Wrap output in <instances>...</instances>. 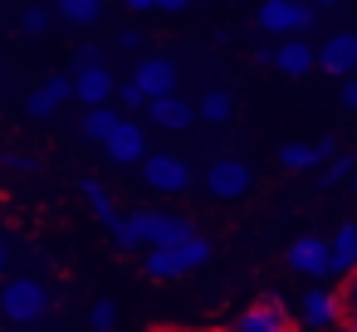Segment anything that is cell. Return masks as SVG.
<instances>
[{"label": "cell", "mask_w": 357, "mask_h": 332, "mask_svg": "<svg viewBox=\"0 0 357 332\" xmlns=\"http://www.w3.org/2000/svg\"><path fill=\"white\" fill-rule=\"evenodd\" d=\"M347 332H357V317H347Z\"/></svg>", "instance_id": "f35d334b"}, {"label": "cell", "mask_w": 357, "mask_h": 332, "mask_svg": "<svg viewBox=\"0 0 357 332\" xmlns=\"http://www.w3.org/2000/svg\"><path fill=\"white\" fill-rule=\"evenodd\" d=\"M79 196L93 205V215H98L103 225H113V220H118V205H113V196H108L98 181H89V176H84V181H79Z\"/></svg>", "instance_id": "7402d4cb"}, {"label": "cell", "mask_w": 357, "mask_h": 332, "mask_svg": "<svg viewBox=\"0 0 357 332\" xmlns=\"http://www.w3.org/2000/svg\"><path fill=\"white\" fill-rule=\"evenodd\" d=\"M196 235V225L186 220V215H162L157 210V220H152V244L147 249H176L181 239H191Z\"/></svg>", "instance_id": "e0dca14e"}, {"label": "cell", "mask_w": 357, "mask_h": 332, "mask_svg": "<svg viewBox=\"0 0 357 332\" xmlns=\"http://www.w3.org/2000/svg\"><path fill=\"white\" fill-rule=\"evenodd\" d=\"M337 108L357 113V74H352V79H337Z\"/></svg>", "instance_id": "f1b7e54d"}, {"label": "cell", "mask_w": 357, "mask_h": 332, "mask_svg": "<svg viewBox=\"0 0 357 332\" xmlns=\"http://www.w3.org/2000/svg\"><path fill=\"white\" fill-rule=\"evenodd\" d=\"M118 45H123V49H142V30H137V25H128V30L118 35Z\"/></svg>", "instance_id": "d6a6232c"}, {"label": "cell", "mask_w": 357, "mask_h": 332, "mask_svg": "<svg viewBox=\"0 0 357 332\" xmlns=\"http://www.w3.org/2000/svg\"><path fill=\"white\" fill-rule=\"evenodd\" d=\"M352 191H357V176H352Z\"/></svg>", "instance_id": "ab89813d"}, {"label": "cell", "mask_w": 357, "mask_h": 332, "mask_svg": "<svg viewBox=\"0 0 357 332\" xmlns=\"http://www.w3.org/2000/svg\"><path fill=\"white\" fill-rule=\"evenodd\" d=\"M337 303H342V313H347V317H357V269L337 283Z\"/></svg>", "instance_id": "4316f807"}, {"label": "cell", "mask_w": 357, "mask_h": 332, "mask_svg": "<svg viewBox=\"0 0 357 332\" xmlns=\"http://www.w3.org/2000/svg\"><path fill=\"white\" fill-rule=\"evenodd\" d=\"M50 25H54V15H50L45 6H25V10H20V30H25L30 40H40V35H50Z\"/></svg>", "instance_id": "cb8c5ba5"}, {"label": "cell", "mask_w": 357, "mask_h": 332, "mask_svg": "<svg viewBox=\"0 0 357 332\" xmlns=\"http://www.w3.org/2000/svg\"><path fill=\"white\" fill-rule=\"evenodd\" d=\"M118 98H123V113H147V93H142L132 79L123 84V93H118Z\"/></svg>", "instance_id": "83f0119b"}, {"label": "cell", "mask_w": 357, "mask_h": 332, "mask_svg": "<svg viewBox=\"0 0 357 332\" xmlns=\"http://www.w3.org/2000/svg\"><path fill=\"white\" fill-rule=\"evenodd\" d=\"M69 84H74V98H79L84 108H108V98L118 93V84H113V74H108L103 64L74 69V74H69Z\"/></svg>", "instance_id": "30bf717a"}, {"label": "cell", "mask_w": 357, "mask_h": 332, "mask_svg": "<svg viewBox=\"0 0 357 332\" xmlns=\"http://www.w3.org/2000/svg\"><path fill=\"white\" fill-rule=\"evenodd\" d=\"M298 327L308 332H333V327H342V303H337V288H323V283H313V288H303L298 293Z\"/></svg>", "instance_id": "277c9868"}, {"label": "cell", "mask_w": 357, "mask_h": 332, "mask_svg": "<svg viewBox=\"0 0 357 332\" xmlns=\"http://www.w3.org/2000/svg\"><path fill=\"white\" fill-rule=\"evenodd\" d=\"M342 181H352V157L337 152V157L328 161V171H323V191H328V186H342Z\"/></svg>", "instance_id": "484cf974"}, {"label": "cell", "mask_w": 357, "mask_h": 332, "mask_svg": "<svg viewBox=\"0 0 357 332\" xmlns=\"http://www.w3.org/2000/svg\"><path fill=\"white\" fill-rule=\"evenodd\" d=\"M0 274H6V239H0Z\"/></svg>", "instance_id": "8d00e7d4"}, {"label": "cell", "mask_w": 357, "mask_h": 332, "mask_svg": "<svg viewBox=\"0 0 357 332\" xmlns=\"http://www.w3.org/2000/svg\"><path fill=\"white\" fill-rule=\"evenodd\" d=\"M118 127H123V113H118V108L108 103V108H89V113H84V127H79V132H84L89 142H98V147H103V142H108V137H113Z\"/></svg>", "instance_id": "ac0fdd59"}, {"label": "cell", "mask_w": 357, "mask_h": 332, "mask_svg": "<svg viewBox=\"0 0 357 332\" xmlns=\"http://www.w3.org/2000/svg\"><path fill=\"white\" fill-rule=\"evenodd\" d=\"M0 88H6V79H0Z\"/></svg>", "instance_id": "60d3db41"}, {"label": "cell", "mask_w": 357, "mask_h": 332, "mask_svg": "<svg viewBox=\"0 0 357 332\" xmlns=\"http://www.w3.org/2000/svg\"><path fill=\"white\" fill-rule=\"evenodd\" d=\"M142 181H147V191H157V196H186V191H191V166H186L181 157H172V152H152V157L142 161Z\"/></svg>", "instance_id": "5b68a950"}, {"label": "cell", "mask_w": 357, "mask_h": 332, "mask_svg": "<svg viewBox=\"0 0 357 332\" xmlns=\"http://www.w3.org/2000/svg\"><path fill=\"white\" fill-rule=\"evenodd\" d=\"M308 6H313V10H337L342 0H308Z\"/></svg>", "instance_id": "d590c367"}, {"label": "cell", "mask_w": 357, "mask_h": 332, "mask_svg": "<svg viewBox=\"0 0 357 332\" xmlns=\"http://www.w3.org/2000/svg\"><path fill=\"white\" fill-rule=\"evenodd\" d=\"M230 113H235V103H230L225 88H211V93L196 103V118H201V122H230Z\"/></svg>", "instance_id": "44dd1931"}, {"label": "cell", "mask_w": 357, "mask_h": 332, "mask_svg": "<svg viewBox=\"0 0 357 332\" xmlns=\"http://www.w3.org/2000/svg\"><path fill=\"white\" fill-rule=\"evenodd\" d=\"M255 25L264 35H274L279 45L284 40H303L308 25H313V6L308 0H264V6L255 10Z\"/></svg>", "instance_id": "7a4b0ae2"}, {"label": "cell", "mask_w": 357, "mask_h": 332, "mask_svg": "<svg viewBox=\"0 0 357 332\" xmlns=\"http://www.w3.org/2000/svg\"><path fill=\"white\" fill-rule=\"evenodd\" d=\"M313 64H318V49H313L308 40H284V45H274V69H279L284 79H303Z\"/></svg>", "instance_id": "9a60e30c"}, {"label": "cell", "mask_w": 357, "mask_h": 332, "mask_svg": "<svg viewBox=\"0 0 357 332\" xmlns=\"http://www.w3.org/2000/svg\"><path fill=\"white\" fill-rule=\"evenodd\" d=\"M142 274L147 278H186V264L176 249H147L142 254Z\"/></svg>", "instance_id": "d6986e66"}, {"label": "cell", "mask_w": 357, "mask_h": 332, "mask_svg": "<svg viewBox=\"0 0 357 332\" xmlns=\"http://www.w3.org/2000/svg\"><path fill=\"white\" fill-rule=\"evenodd\" d=\"M69 98H74L69 74H50V79H40V84H35V93L25 98V113H30V118H54Z\"/></svg>", "instance_id": "8fae6325"}, {"label": "cell", "mask_w": 357, "mask_h": 332, "mask_svg": "<svg viewBox=\"0 0 357 332\" xmlns=\"http://www.w3.org/2000/svg\"><path fill=\"white\" fill-rule=\"evenodd\" d=\"M147 122H152V127H167V132H181V127L196 122V103H186L181 93L152 98V103H147Z\"/></svg>", "instance_id": "4fadbf2b"}, {"label": "cell", "mask_w": 357, "mask_h": 332, "mask_svg": "<svg viewBox=\"0 0 357 332\" xmlns=\"http://www.w3.org/2000/svg\"><path fill=\"white\" fill-rule=\"evenodd\" d=\"M279 327H284V322H279L264 303H255V308H245V313H240V322H235L230 332H279Z\"/></svg>", "instance_id": "603a6c76"}, {"label": "cell", "mask_w": 357, "mask_h": 332, "mask_svg": "<svg viewBox=\"0 0 357 332\" xmlns=\"http://www.w3.org/2000/svg\"><path fill=\"white\" fill-rule=\"evenodd\" d=\"M157 10L162 15H181V10H191V0H157Z\"/></svg>", "instance_id": "836d02e7"}, {"label": "cell", "mask_w": 357, "mask_h": 332, "mask_svg": "<svg viewBox=\"0 0 357 332\" xmlns=\"http://www.w3.org/2000/svg\"><path fill=\"white\" fill-rule=\"evenodd\" d=\"M103 152H108V161H118V166L147 161V157H152V152H147V127H142L137 118H123V127L103 142Z\"/></svg>", "instance_id": "ba28073f"}, {"label": "cell", "mask_w": 357, "mask_h": 332, "mask_svg": "<svg viewBox=\"0 0 357 332\" xmlns=\"http://www.w3.org/2000/svg\"><path fill=\"white\" fill-rule=\"evenodd\" d=\"M54 10L69 20V25H79V30H89L98 15H103V0H54Z\"/></svg>", "instance_id": "ffe728a7"}, {"label": "cell", "mask_w": 357, "mask_h": 332, "mask_svg": "<svg viewBox=\"0 0 357 332\" xmlns=\"http://www.w3.org/2000/svg\"><path fill=\"white\" fill-rule=\"evenodd\" d=\"M152 220H157V210H128V215H118L108 230H113V244L118 249H147L152 244Z\"/></svg>", "instance_id": "7c38bea8"}, {"label": "cell", "mask_w": 357, "mask_h": 332, "mask_svg": "<svg viewBox=\"0 0 357 332\" xmlns=\"http://www.w3.org/2000/svg\"><path fill=\"white\" fill-rule=\"evenodd\" d=\"M118 327V308L108 303V298H98L93 308H89V332H113Z\"/></svg>", "instance_id": "d4e9b609"}, {"label": "cell", "mask_w": 357, "mask_h": 332, "mask_svg": "<svg viewBox=\"0 0 357 332\" xmlns=\"http://www.w3.org/2000/svg\"><path fill=\"white\" fill-rule=\"evenodd\" d=\"M279 332H303V327H298V322H284V327H279Z\"/></svg>", "instance_id": "74e56055"}, {"label": "cell", "mask_w": 357, "mask_h": 332, "mask_svg": "<svg viewBox=\"0 0 357 332\" xmlns=\"http://www.w3.org/2000/svg\"><path fill=\"white\" fill-rule=\"evenodd\" d=\"M333 157H337V147L328 137L323 142H289V147H279V166L284 171H313V166H323Z\"/></svg>", "instance_id": "5bb4252c"}, {"label": "cell", "mask_w": 357, "mask_h": 332, "mask_svg": "<svg viewBox=\"0 0 357 332\" xmlns=\"http://www.w3.org/2000/svg\"><path fill=\"white\" fill-rule=\"evenodd\" d=\"M318 69L333 74V79H352L357 74V35L352 30H337L318 45Z\"/></svg>", "instance_id": "9c48e42d"}, {"label": "cell", "mask_w": 357, "mask_h": 332, "mask_svg": "<svg viewBox=\"0 0 357 332\" xmlns=\"http://www.w3.org/2000/svg\"><path fill=\"white\" fill-rule=\"evenodd\" d=\"M132 84L147 93V103L152 98H172L176 93V64L167 54H142L137 69H132Z\"/></svg>", "instance_id": "52a82bcc"}, {"label": "cell", "mask_w": 357, "mask_h": 332, "mask_svg": "<svg viewBox=\"0 0 357 332\" xmlns=\"http://www.w3.org/2000/svg\"><path fill=\"white\" fill-rule=\"evenodd\" d=\"M89 64H103V59H98V45H93V40H84V45L74 49V69H89Z\"/></svg>", "instance_id": "f546056e"}, {"label": "cell", "mask_w": 357, "mask_h": 332, "mask_svg": "<svg viewBox=\"0 0 357 332\" xmlns=\"http://www.w3.org/2000/svg\"><path fill=\"white\" fill-rule=\"evenodd\" d=\"M259 303H264V308H269V313H274V317H279V322H289V303H284V298H279V293H264V298H259Z\"/></svg>", "instance_id": "1f68e13d"}, {"label": "cell", "mask_w": 357, "mask_h": 332, "mask_svg": "<svg viewBox=\"0 0 357 332\" xmlns=\"http://www.w3.org/2000/svg\"><path fill=\"white\" fill-rule=\"evenodd\" d=\"M328 259H333V274L337 278H347L357 269V220H342L337 225V235L328 239Z\"/></svg>", "instance_id": "2e32d148"}, {"label": "cell", "mask_w": 357, "mask_h": 332, "mask_svg": "<svg viewBox=\"0 0 357 332\" xmlns=\"http://www.w3.org/2000/svg\"><path fill=\"white\" fill-rule=\"evenodd\" d=\"M206 191L215 200H245L255 191V166L245 157H215L206 166Z\"/></svg>", "instance_id": "3957f363"}, {"label": "cell", "mask_w": 357, "mask_h": 332, "mask_svg": "<svg viewBox=\"0 0 357 332\" xmlns=\"http://www.w3.org/2000/svg\"><path fill=\"white\" fill-rule=\"evenodd\" d=\"M123 10H132V15H152V10H157V0H123Z\"/></svg>", "instance_id": "e575fe53"}, {"label": "cell", "mask_w": 357, "mask_h": 332, "mask_svg": "<svg viewBox=\"0 0 357 332\" xmlns=\"http://www.w3.org/2000/svg\"><path fill=\"white\" fill-rule=\"evenodd\" d=\"M284 259H289V269H294L298 278H313V283H323V278L333 274V259H328V239H323V235H298Z\"/></svg>", "instance_id": "8992f818"}, {"label": "cell", "mask_w": 357, "mask_h": 332, "mask_svg": "<svg viewBox=\"0 0 357 332\" xmlns=\"http://www.w3.org/2000/svg\"><path fill=\"white\" fill-rule=\"evenodd\" d=\"M0 166H6V171H35V161L20 157V152H6V157H0Z\"/></svg>", "instance_id": "4dcf8cb0"}, {"label": "cell", "mask_w": 357, "mask_h": 332, "mask_svg": "<svg viewBox=\"0 0 357 332\" xmlns=\"http://www.w3.org/2000/svg\"><path fill=\"white\" fill-rule=\"evenodd\" d=\"M0 313H6V322H15V327H35L50 313V288L40 278H25V274L6 278V288H0Z\"/></svg>", "instance_id": "6da1fadb"}]
</instances>
